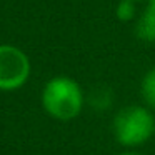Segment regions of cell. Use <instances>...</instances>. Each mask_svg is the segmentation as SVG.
Masks as SVG:
<instances>
[{"label":"cell","mask_w":155,"mask_h":155,"mask_svg":"<svg viewBox=\"0 0 155 155\" xmlns=\"http://www.w3.org/2000/svg\"><path fill=\"white\" fill-rule=\"evenodd\" d=\"M42 108L48 117L60 122L74 120L85 105V94L80 84L67 75H57L45 82L40 94Z\"/></svg>","instance_id":"cell-1"},{"label":"cell","mask_w":155,"mask_h":155,"mask_svg":"<svg viewBox=\"0 0 155 155\" xmlns=\"http://www.w3.org/2000/svg\"><path fill=\"white\" fill-rule=\"evenodd\" d=\"M115 17L120 22H130L137 17V7L134 0H118L115 5Z\"/></svg>","instance_id":"cell-7"},{"label":"cell","mask_w":155,"mask_h":155,"mask_svg":"<svg viewBox=\"0 0 155 155\" xmlns=\"http://www.w3.org/2000/svg\"><path fill=\"white\" fill-rule=\"evenodd\" d=\"M140 95L143 98L145 105L155 108V67L145 72L140 82Z\"/></svg>","instance_id":"cell-6"},{"label":"cell","mask_w":155,"mask_h":155,"mask_svg":"<svg viewBox=\"0 0 155 155\" xmlns=\"http://www.w3.org/2000/svg\"><path fill=\"white\" fill-rule=\"evenodd\" d=\"M148 8H152L155 12V0H148Z\"/></svg>","instance_id":"cell-9"},{"label":"cell","mask_w":155,"mask_h":155,"mask_svg":"<svg viewBox=\"0 0 155 155\" xmlns=\"http://www.w3.org/2000/svg\"><path fill=\"white\" fill-rule=\"evenodd\" d=\"M134 2H137V0H134Z\"/></svg>","instance_id":"cell-10"},{"label":"cell","mask_w":155,"mask_h":155,"mask_svg":"<svg viewBox=\"0 0 155 155\" xmlns=\"http://www.w3.org/2000/svg\"><path fill=\"white\" fill-rule=\"evenodd\" d=\"M155 135V117L143 105H128L115 114L114 137L122 147L137 148Z\"/></svg>","instance_id":"cell-2"},{"label":"cell","mask_w":155,"mask_h":155,"mask_svg":"<svg viewBox=\"0 0 155 155\" xmlns=\"http://www.w3.org/2000/svg\"><path fill=\"white\" fill-rule=\"evenodd\" d=\"M117 155H145V153H142V152L135 150V148H127V150L120 152V153H117Z\"/></svg>","instance_id":"cell-8"},{"label":"cell","mask_w":155,"mask_h":155,"mask_svg":"<svg viewBox=\"0 0 155 155\" xmlns=\"http://www.w3.org/2000/svg\"><path fill=\"white\" fill-rule=\"evenodd\" d=\"M135 35L145 44H155V12L152 8L147 7L143 14L137 18Z\"/></svg>","instance_id":"cell-4"},{"label":"cell","mask_w":155,"mask_h":155,"mask_svg":"<svg viewBox=\"0 0 155 155\" xmlns=\"http://www.w3.org/2000/svg\"><path fill=\"white\" fill-rule=\"evenodd\" d=\"M28 55L17 45L0 44V92H15L30 78Z\"/></svg>","instance_id":"cell-3"},{"label":"cell","mask_w":155,"mask_h":155,"mask_svg":"<svg viewBox=\"0 0 155 155\" xmlns=\"http://www.w3.org/2000/svg\"><path fill=\"white\" fill-rule=\"evenodd\" d=\"M88 104L92 105V108L97 112L108 110L114 104V92L108 87H97L90 92L88 95Z\"/></svg>","instance_id":"cell-5"}]
</instances>
